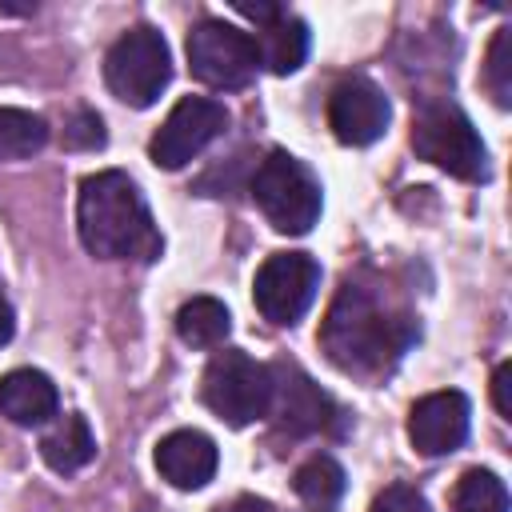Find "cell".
Listing matches in <instances>:
<instances>
[{
  "mask_svg": "<svg viewBox=\"0 0 512 512\" xmlns=\"http://www.w3.org/2000/svg\"><path fill=\"white\" fill-rule=\"evenodd\" d=\"M412 340H416V320L384 304V296L360 280L340 284L320 328V344L328 360L352 376L388 372L408 352Z\"/></svg>",
  "mask_w": 512,
  "mask_h": 512,
  "instance_id": "6da1fadb",
  "label": "cell"
},
{
  "mask_svg": "<svg viewBox=\"0 0 512 512\" xmlns=\"http://www.w3.org/2000/svg\"><path fill=\"white\" fill-rule=\"evenodd\" d=\"M76 228L92 256L100 260H156L160 232L152 212L128 172H96L84 176L76 196Z\"/></svg>",
  "mask_w": 512,
  "mask_h": 512,
  "instance_id": "7a4b0ae2",
  "label": "cell"
},
{
  "mask_svg": "<svg viewBox=\"0 0 512 512\" xmlns=\"http://www.w3.org/2000/svg\"><path fill=\"white\" fill-rule=\"evenodd\" d=\"M412 148L420 160L444 168L448 176H460V180H484L488 176L484 140L456 104H444V100L424 104L412 116Z\"/></svg>",
  "mask_w": 512,
  "mask_h": 512,
  "instance_id": "3957f363",
  "label": "cell"
},
{
  "mask_svg": "<svg viewBox=\"0 0 512 512\" xmlns=\"http://www.w3.org/2000/svg\"><path fill=\"white\" fill-rule=\"evenodd\" d=\"M252 196L268 224L288 236H304L320 220V180L304 160L288 152H268L252 176Z\"/></svg>",
  "mask_w": 512,
  "mask_h": 512,
  "instance_id": "277c9868",
  "label": "cell"
},
{
  "mask_svg": "<svg viewBox=\"0 0 512 512\" xmlns=\"http://www.w3.org/2000/svg\"><path fill=\"white\" fill-rule=\"evenodd\" d=\"M104 80L112 88L116 100H124L128 108H148L160 100V92L172 80V52L168 40L148 28L136 24L128 28L104 56Z\"/></svg>",
  "mask_w": 512,
  "mask_h": 512,
  "instance_id": "5b68a950",
  "label": "cell"
},
{
  "mask_svg": "<svg viewBox=\"0 0 512 512\" xmlns=\"http://www.w3.org/2000/svg\"><path fill=\"white\" fill-rule=\"evenodd\" d=\"M204 404L232 428H244L272 408V368L240 348H224L204 368Z\"/></svg>",
  "mask_w": 512,
  "mask_h": 512,
  "instance_id": "8992f818",
  "label": "cell"
},
{
  "mask_svg": "<svg viewBox=\"0 0 512 512\" xmlns=\"http://www.w3.org/2000/svg\"><path fill=\"white\" fill-rule=\"evenodd\" d=\"M188 64H192V76L200 84L232 92L256 76L260 52H256V40L248 32H240L224 20H200L188 32Z\"/></svg>",
  "mask_w": 512,
  "mask_h": 512,
  "instance_id": "52a82bcc",
  "label": "cell"
},
{
  "mask_svg": "<svg viewBox=\"0 0 512 512\" xmlns=\"http://www.w3.org/2000/svg\"><path fill=\"white\" fill-rule=\"evenodd\" d=\"M320 288V264L308 252H272L252 280V300L264 320L296 324Z\"/></svg>",
  "mask_w": 512,
  "mask_h": 512,
  "instance_id": "ba28073f",
  "label": "cell"
},
{
  "mask_svg": "<svg viewBox=\"0 0 512 512\" xmlns=\"http://www.w3.org/2000/svg\"><path fill=\"white\" fill-rule=\"evenodd\" d=\"M228 128V108L212 96H184L164 116L156 136L148 140V156L156 168H184L192 156H200L220 132Z\"/></svg>",
  "mask_w": 512,
  "mask_h": 512,
  "instance_id": "9c48e42d",
  "label": "cell"
},
{
  "mask_svg": "<svg viewBox=\"0 0 512 512\" xmlns=\"http://www.w3.org/2000/svg\"><path fill=\"white\" fill-rule=\"evenodd\" d=\"M392 120V108H388V96L364 80V76H348L332 88L328 96V128L340 144H352V148H364L372 140L384 136Z\"/></svg>",
  "mask_w": 512,
  "mask_h": 512,
  "instance_id": "30bf717a",
  "label": "cell"
},
{
  "mask_svg": "<svg viewBox=\"0 0 512 512\" xmlns=\"http://www.w3.org/2000/svg\"><path fill=\"white\" fill-rule=\"evenodd\" d=\"M468 436V396L448 388L420 396L408 412V440L420 456H448Z\"/></svg>",
  "mask_w": 512,
  "mask_h": 512,
  "instance_id": "8fae6325",
  "label": "cell"
},
{
  "mask_svg": "<svg viewBox=\"0 0 512 512\" xmlns=\"http://www.w3.org/2000/svg\"><path fill=\"white\" fill-rule=\"evenodd\" d=\"M216 464H220L216 444L196 428H176L156 444V468L172 488L184 492L204 488L216 476Z\"/></svg>",
  "mask_w": 512,
  "mask_h": 512,
  "instance_id": "7c38bea8",
  "label": "cell"
},
{
  "mask_svg": "<svg viewBox=\"0 0 512 512\" xmlns=\"http://www.w3.org/2000/svg\"><path fill=\"white\" fill-rule=\"evenodd\" d=\"M276 412V424L292 436H304V432H320L328 428L332 420V400L300 372V368H280V380L272 372V408Z\"/></svg>",
  "mask_w": 512,
  "mask_h": 512,
  "instance_id": "4fadbf2b",
  "label": "cell"
},
{
  "mask_svg": "<svg viewBox=\"0 0 512 512\" xmlns=\"http://www.w3.org/2000/svg\"><path fill=\"white\" fill-rule=\"evenodd\" d=\"M56 384L36 372V368H16L8 376H0V412L12 424H44L48 416H56Z\"/></svg>",
  "mask_w": 512,
  "mask_h": 512,
  "instance_id": "5bb4252c",
  "label": "cell"
},
{
  "mask_svg": "<svg viewBox=\"0 0 512 512\" xmlns=\"http://www.w3.org/2000/svg\"><path fill=\"white\" fill-rule=\"evenodd\" d=\"M40 456H44V464H48L52 472H64V476H68V472H80V468L96 456V436H92L88 420H84L80 412L60 416V420L44 432Z\"/></svg>",
  "mask_w": 512,
  "mask_h": 512,
  "instance_id": "9a60e30c",
  "label": "cell"
},
{
  "mask_svg": "<svg viewBox=\"0 0 512 512\" xmlns=\"http://www.w3.org/2000/svg\"><path fill=\"white\" fill-rule=\"evenodd\" d=\"M256 52H260V60H264L276 76H292V72L304 64V56H308V24H304L300 16H292V12L276 16L272 24L260 28Z\"/></svg>",
  "mask_w": 512,
  "mask_h": 512,
  "instance_id": "2e32d148",
  "label": "cell"
},
{
  "mask_svg": "<svg viewBox=\"0 0 512 512\" xmlns=\"http://www.w3.org/2000/svg\"><path fill=\"white\" fill-rule=\"evenodd\" d=\"M228 332H232V316L212 296H192L176 312V336L188 348H216V344H224Z\"/></svg>",
  "mask_w": 512,
  "mask_h": 512,
  "instance_id": "e0dca14e",
  "label": "cell"
},
{
  "mask_svg": "<svg viewBox=\"0 0 512 512\" xmlns=\"http://www.w3.org/2000/svg\"><path fill=\"white\" fill-rule=\"evenodd\" d=\"M296 496L312 512H332L344 496V468L332 456H312L296 468Z\"/></svg>",
  "mask_w": 512,
  "mask_h": 512,
  "instance_id": "ac0fdd59",
  "label": "cell"
},
{
  "mask_svg": "<svg viewBox=\"0 0 512 512\" xmlns=\"http://www.w3.org/2000/svg\"><path fill=\"white\" fill-rule=\"evenodd\" d=\"M48 140V124L28 108H0V164L24 160L40 152Z\"/></svg>",
  "mask_w": 512,
  "mask_h": 512,
  "instance_id": "d6986e66",
  "label": "cell"
},
{
  "mask_svg": "<svg viewBox=\"0 0 512 512\" xmlns=\"http://www.w3.org/2000/svg\"><path fill=\"white\" fill-rule=\"evenodd\" d=\"M452 512H508V488L488 468H468L452 488Z\"/></svg>",
  "mask_w": 512,
  "mask_h": 512,
  "instance_id": "ffe728a7",
  "label": "cell"
},
{
  "mask_svg": "<svg viewBox=\"0 0 512 512\" xmlns=\"http://www.w3.org/2000/svg\"><path fill=\"white\" fill-rule=\"evenodd\" d=\"M484 88L500 108L512 104V28H500L484 56Z\"/></svg>",
  "mask_w": 512,
  "mask_h": 512,
  "instance_id": "44dd1931",
  "label": "cell"
},
{
  "mask_svg": "<svg viewBox=\"0 0 512 512\" xmlns=\"http://www.w3.org/2000/svg\"><path fill=\"white\" fill-rule=\"evenodd\" d=\"M64 144H68V148H100V144H104V120H100L96 112L80 108V112L68 120V128H64Z\"/></svg>",
  "mask_w": 512,
  "mask_h": 512,
  "instance_id": "7402d4cb",
  "label": "cell"
},
{
  "mask_svg": "<svg viewBox=\"0 0 512 512\" xmlns=\"http://www.w3.org/2000/svg\"><path fill=\"white\" fill-rule=\"evenodd\" d=\"M372 512H432V508H428V500H424L416 488L392 484V488H384V492L372 500Z\"/></svg>",
  "mask_w": 512,
  "mask_h": 512,
  "instance_id": "603a6c76",
  "label": "cell"
},
{
  "mask_svg": "<svg viewBox=\"0 0 512 512\" xmlns=\"http://www.w3.org/2000/svg\"><path fill=\"white\" fill-rule=\"evenodd\" d=\"M236 12H240V16H248V20H256V24L264 28V24H272L276 16H284L288 8H284V4H276V0H236Z\"/></svg>",
  "mask_w": 512,
  "mask_h": 512,
  "instance_id": "cb8c5ba5",
  "label": "cell"
},
{
  "mask_svg": "<svg viewBox=\"0 0 512 512\" xmlns=\"http://www.w3.org/2000/svg\"><path fill=\"white\" fill-rule=\"evenodd\" d=\"M508 384H512V364H500L492 372V400H496V412L504 420H512V400H508Z\"/></svg>",
  "mask_w": 512,
  "mask_h": 512,
  "instance_id": "d4e9b609",
  "label": "cell"
},
{
  "mask_svg": "<svg viewBox=\"0 0 512 512\" xmlns=\"http://www.w3.org/2000/svg\"><path fill=\"white\" fill-rule=\"evenodd\" d=\"M12 332H16V316H12V304H8V296L0 288V348L12 340Z\"/></svg>",
  "mask_w": 512,
  "mask_h": 512,
  "instance_id": "484cf974",
  "label": "cell"
},
{
  "mask_svg": "<svg viewBox=\"0 0 512 512\" xmlns=\"http://www.w3.org/2000/svg\"><path fill=\"white\" fill-rule=\"evenodd\" d=\"M220 512H276L268 500H256V496H240V500H232L228 508H220Z\"/></svg>",
  "mask_w": 512,
  "mask_h": 512,
  "instance_id": "4316f807",
  "label": "cell"
}]
</instances>
